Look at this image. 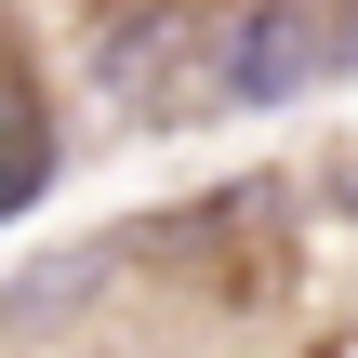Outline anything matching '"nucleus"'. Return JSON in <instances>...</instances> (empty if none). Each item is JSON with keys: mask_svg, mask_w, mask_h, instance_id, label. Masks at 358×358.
I'll return each instance as SVG.
<instances>
[{"mask_svg": "<svg viewBox=\"0 0 358 358\" xmlns=\"http://www.w3.org/2000/svg\"><path fill=\"white\" fill-rule=\"evenodd\" d=\"M345 66H358V13H332V0H226L199 27V106H239V120L345 80Z\"/></svg>", "mask_w": 358, "mask_h": 358, "instance_id": "f257e3e1", "label": "nucleus"}, {"mask_svg": "<svg viewBox=\"0 0 358 358\" xmlns=\"http://www.w3.org/2000/svg\"><path fill=\"white\" fill-rule=\"evenodd\" d=\"M53 173H66V146H53V106L13 80V93H0V226H13V213H40V199H53Z\"/></svg>", "mask_w": 358, "mask_h": 358, "instance_id": "f03ea898", "label": "nucleus"}]
</instances>
